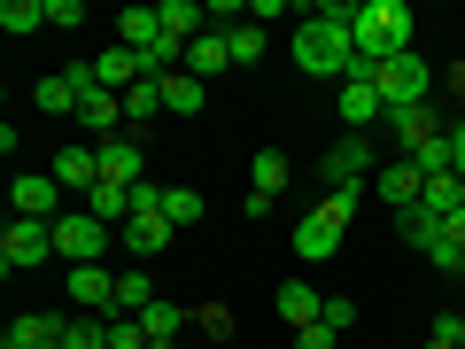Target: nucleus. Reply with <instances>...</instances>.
<instances>
[{
    "instance_id": "nucleus-13",
    "label": "nucleus",
    "mask_w": 465,
    "mask_h": 349,
    "mask_svg": "<svg viewBox=\"0 0 465 349\" xmlns=\"http://www.w3.org/2000/svg\"><path fill=\"white\" fill-rule=\"evenodd\" d=\"M427 140H442V109H434V101H427V109H396V116H388V148L419 155Z\"/></svg>"
},
{
    "instance_id": "nucleus-9",
    "label": "nucleus",
    "mask_w": 465,
    "mask_h": 349,
    "mask_svg": "<svg viewBox=\"0 0 465 349\" xmlns=\"http://www.w3.org/2000/svg\"><path fill=\"white\" fill-rule=\"evenodd\" d=\"M8 210H16V217H32V225H54V217H63L70 202H63V186H54L47 171H24V179H16V194H8Z\"/></svg>"
},
{
    "instance_id": "nucleus-41",
    "label": "nucleus",
    "mask_w": 465,
    "mask_h": 349,
    "mask_svg": "<svg viewBox=\"0 0 465 349\" xmlns=\"http://www.w3.org/2000/svg\"><path fill=\"white\" fill-rule=\"evenodd\" d=\"M427 349H458V342H427Z\"/></svg>"
},
{
    "instance_id": "nucleus-31",
    "label": "nucleus",
    "mask_w": 465,
    "mask_h": 349,
    "mask_svg": "<svg viewBox=\"0 0 465 349\" xmlns=\"http://www.w3.org/2000/svg\"><path fill=\"white\" fill-rule=\"evenodd\" d=\"M280 186H287V155H272V148H264V155H256V171H249V194H264V202H272Z\"/></svg>"
},
{
    "instance_id": "nucleus-22",
    "label": "nucleus",
    "mask_w": 465,
    "mask_h": 349,
    "mask_svg": "<svg viewBox=\"0 0 465 349\" xmlns=\"http://www.w3.org/2000/svg\"><path fill=\"white\" fill-rule=\"evenodd\" d=\"M155 16H163V32L179 39V47H194V39L210 32V8H194V0H163V8H155Z\"/></svg>"
},
{
    "instance_id": "nucleus-12",
    "label": "nucleus",
    "mask_w": 465,
    "mask_h": 349,
    "mask_svg": "<svg viewBox=\"0 0 465 349\" xmlns=\"http://www.w3.org/2000/svg\"><path fill=\"white\" fill-rule=\"evenodd\" d=\"M140 155H148V133L101 140V179H109V186H140V179H148V171H140Z\"/></svg>"
},
{
    "instance_id": "nucleus-18",
    "label": "nucleus",
    "mask_w": 465,
    "mask_h": 349,
    "mask_svg": "<svg viewBox=\"0 0 465 349\" xmlns=\"http://www.w3.org/2000/svg\"><path fill=\"white\" fill-rule=\"evenodd\" d=\"M78 125L94 133V148H101V140H116V133H124V94H101V85H94L85 109H78Z\"/></svg>"
},
{
    "instance_id": "nucleus-3",
    "label": "nucleus",
    "mask_w": 465,
    "mask_h": 349,
    "mask_svg": "<svg viewBox=\"0 0 465 349\" xmlns=\"http://www.w3.org/2000/svg\"><path fill=\"white\" fill-rule=\"evenodd\" d=\"M349 217H357V194H318V210H302L295 217V256L302 264H326L333 249H341V233H349Z\"/></svg>"
},
{
    "instance_id": "nucleus-39",
    "label": "nucleus",
    "mask_w": 465,
    "mask_h": 349,
    "mask_svg": "<svg viewBox=\"0 0 465 349\" xmlns=\"http://www.w3.org/2000/svg\"><path fill=\"white\" fill-rule=\"evenodd\" d=\"M333 342H341L333 326H302V334H295V349H333Z\"/></svg>"
},
{
    "instance_id": "nucleus-19",
    "label": "nucleus",
    "mask_w": 465,
    "mask_h": 349,
    "mask_svg": "<svg viewBox=\"0 0 465 349\" xmlns=\"http://www.w3.org/2000/svg\"><path fill=\"white\" fill-rule=\"evenodd\" d=\"M70 334V318H47V311H24L16 326L0 334V349H47V342H63Z\"/></svg>"
},
{
    "instance_id": "nucleus-7",
    "label": "nucleus",
    "mask_w": 465,
    "mask_h": 349,
    "mask_svg": "<svg viewBox=\"0 0 465 349\" xmlns=\"http://www.w3.org/2000/svg\"><path fill=\"white\" fill-rule=\"evenodd\" d=\"M372 194L388 202V210H419V202H427V171L411 164V155H381V171H372Z\"/></svg>"
},
{
    "instance_id": "nucleus-2",
    "label": "nucleus",
    "mask_w": 465,
    "mask_h": 349,
    "mask_svg": "<svg viewBox=\"0 0 465 349\" xmlns=\"http://www.w3.org/2000/svg\"><path fill=\"white\" fill-rule=\"evenodd\" d=\"M411 8L403 0H357V24H349V39H357V63L365 70H381V63H396V55H411Z\"/></svg>"
},
{
    "instance_id": "nucleus-35",
    "label": "nucleus",
    "mask_w": 465,
    "mask_h": 349,
    "mask_svg": "<svg viewBox=\"0 0 465 349\" xmlns=\"http://www.w3.org/2000/svg\"><path fill=\"white\" fill-rule=\"evenodd\" d=\"M318 326H333V334H341V326H357V303H349V295H326V311H318Z\"/></svg>"
},
{
    "instance_id": "nucleus-15",
    "label": "nucleus",
    "mask_w": 465,
    "mask_h": 349,
    "mask_svg": "<svg viewBox=\"0 0 465 349\" xmlns=\"http://www.w3.org/2000/svg\"><path fill=\"white\" fill-rule=\"evenodd\" d=\"M116 233H124V249H133L140 264L171 249V217H163V210H133V217H124V225H116Z\"/></svg>"
},
{
    "instance_id": "nucleus-20",
    "label": "nucleus",
    "mask_w": 465,
    "mask_h": 349,
    "mask_svg": "<svg viewBox=\"0 0 465 349\" xmlns=\"http://www.w3.org/2000/svg\"><path fill=\"white\" fill-rule=\"evenodd\" d=\"M272 311H280V318H287V326H295V334H302V326H318V311H326V295H318V287H311V280H287V287H280V295H272Z\"/></svg>"
},
{
    "instance_id": "nucleus-38",
    "label": "nucleus",
    "mask_w": 465,
    "mask_h": 349,
    "mask_svg": "<svg viewBox=\"0 0 465 349\" xmlns=\"http://www.w3.org/2000/svg\"><path fill=\"white\" fill-rule=\"evenodd\" d=\"M434 342H458V349H465V311H442V318H434Z\"/></svg>"
},
{
    "instance_id": "nucleus-25",
    "label": "nucleus",
    "mask_w": 465,
    "mask_h": 349,
    "mask_svg": "<svg viewBox=\"0 0 465 349\" xmlns=\"http://www.w3.org/2000/svg\"><path fill=\"white\" fill-rule=\"evenodd\" d=\"M155 85H163V109H171V116H194V109H202V94H210L194 70H171V78H155Z\"/></svg>"
},
{
    "instance_id": "nucleus-11",
    "label": "nucleus",
    "mask_w": 465,
    "mask_h": 349,
    "mask_svg": "<svg viewBox=\"0 0 465 349\" xmlns=\"http://www.w3.org/2000/svg\"><path fill=\"white\" fill-rule=\"evenodd\" d=\"M47 179L54 186H63V194H94V186H101V148H54V164H47Z\"/></svg>"
},
{
    "instance_id": "nucleus-10",
    "label": "nucleus",
    "mask_w": 465,
    "mask_h": 349,
    "mask_svg": "<svg viewBox=\"0 0 465 349\" xmlns=\"http://www.w3.org/2000/svg\"><path fill=\"white\" fill-rule=\"evenodd\" d=\"M372 125H388V101H381V85H372V70H357V78L341 85V133H372Z\"/></svg>"
},
{
    "instance_id": "nucleus-16",
    "label": "nucleus",
    "mask_w": 465,
    "mask_h": 349,
    "mask_svg": "<svg viewBox=\"0 0 465 349\" xmlns=\"http://www.w3.org/2000/svg\"><path fill=\"white\" fill-rule=\"evenodd\" d=\"M63 280H70V303H78V311H116V272H101V264H70Z\"/></svg>"
},
{
    "instance_id": "nucleus-43",
    "label": "nucleus",
    "mask_w": 465,
    "mask_h": 349,
    "mask_svg": "<svg viewBox=\"0 0 465 349\" xmlns=\"http://www.w3.org/2000/svg\"><path fill=\"white\" fill-rule=\"evenodd\" d=\"M47 349H63V342H47Z\"/></svg>"
},
{
    "instance_id": "nucleus-14",
    "label": "nucleus",
    "mask_w": 465,
    "mask_h": 349,
    "mask_svg": "<svg viewBox=\"0 0 465 349\" xmlns=\"http://www.w3.org/2000/svg\"><path fill=\"white\" fill-rule=\"evenodd\" d=\"M140 78H148V63H140L133 47H101L94 55V85H101V94H133Z\"/></svg>"
},
{
    "instance_id": "nucleus-6",
    "label": "nucleus",
    "mask_w": 465,
    "mask_h": 349,
    "mask_svg": "<svg viewBox=\"0 0 465 349\" xmlns=\"http://www.w3.org/2000/svg\"><path fill=\"white\" fill-rule=\"evenodd\" d=\"M101 249H109V225H101V217H85V210L54 217V256H63V264H101Z\"/></svg>"
},
{
    "instance_id": "nucleus-4",
    "label": "nucleus",
    "mask_w": 465,
    "mask_h": 349,
    "mask_svg": "<svg viewBox=\"0 0 465 349\" xmlns=\"http://www.w3.org/2000/svg\"><path fill=\"white\" fill-rule=\"evenodd\" d=\"M372 85H381V101H388V116L396 109H427L434 101V70H427V55H396V63H381L372 70Z\"/></svg>"
},
{
    "instance_id": "nucleus-37",
    "label": "nucleus",
    "mask_w": 465,
    "mask_h": 349,
    "mask_svg": "<svg viewBox=\"0 0 465 349\" xmlns=\"http://www.w3.org/2000/svg\"><path fill=\"white\" fill-rule=\"evenodd\" d=\"M47 24H63V32H78V24H85V0H47Z\"/></svg>"
},
{
    "instance_id": "nucleus-23",
    "label": "nucleus",
    "mask_w": 465,
    "mask_h": 349,
    "mask_svg": "<svg viewBox=\"0 0 465 349\" xmlns=\"http://www.w3.org/2000/svg\"><path fill=\"white\" fill-rule=\"evenodd\" d=\"M155 116H163V85H155V78H140L133 94H124V133H148Z\"/></svg>"
},
{
    "instance_id": "nucleus-29",
    "label": "nucleus",
    "mask_w": 465,
    "mask_h": 349,
    "mask_svg": "<svg viewBox=\"0 0 465 349\" xmlns=\"http://www.w3.org/2000/svg\"><path fill=\"white\" fill-rule=\"evenodd\" d=\"M148 303H155V280H148V272H116V311L140 318Z\"/></svg>"
},
{
    "instance_id": "nucleus-28",
    "label": "nucleus",
    "mask_w": 465,
    "mask_h": 349,
    "mask_svg": "<svg viewBox=\"0 0 465 349\" xmlns=\"http://www.w3.org/2000/svg\"><path fill=\"white\" fill-rule=\"evenodd\" d=\"M140 326H148V342H179V334L194 326V318H186L179 303H148V311H140Z\"/></svg>"
},
{
    "instance_id": "nucleus-24",
    "label": "nucleus",
    "mask_w": 465,
    "mask_h": 349,
    "mask_svg": "<svg viewBox=\"0 0 465 349\" xmlns=\"http://www.w3.org/2000/svg\"><path fill=\"white\" fill-rule=\"evenodd\" d=\"M0 32H8V39L47 32V0H0Z\"/></svg>"
},
{
    "instance_id": "nucleus-26",
    "label": "nucleus",
    "mask_w": 465,
    "mask_h": 349,
    "mask_svg": "<svg viewBox=\"0 0 465 349\" xmlns=\"http://www.w3.org/2000/svg\"><path fill=\"white\" fill-rule=\"evenodd\" d=\"M419 210H434V217L450 225V217L465 210V179H458V171H434V179H427V202H419Z\"/></svg>"
},
{
    "instance_id": "nucleus-34",
    "label": "nucleus",
    "mask_w": 465,
    "mask_h": 349,
    "mask_svg": "<svg viewBox=\"0 0 465 349\" xmlns=\"http://www.w3.org/2000/svg\"><path fill=\"white\" fill-rule=\"evenodd\" d=\"M109 349H155L140 318H109Z\"/></svg>"
},
{
    "instance_id": "nucleus-8",
    "label": "nucleus",
    "mask_w": 465,
    "mask_h": 349,
    "mask_svg": "<svg viewBox=\"0 0 465 349\" xmlns=\"http://www.w3.org/2000/svg\"><path fill=\"white\" fill-rule=\"evenodd\" d=\"M54 256V225H32V217H16V225L0 233V264L8 272H39Z\"/></svg>"
},
{
    "instance_id": "nucleus-36",
    "label": "nucleus",
    "mask_w": 465,
    "mask_h": 349,
    "mask_svg": "<svg viewBox=\"0 0 465 349\" xmlns=\"http://www.w3.org/2000/svg\"><path fill=\"white\" fill-rule=\"evenodd\" d=\"M411 164H419V171H427V179H434V171H450V133H442V140H427V148H419V155H411Z\"/></svg>"
},
{
    "instance_id": "nucleus-32",
    "label": "nucleus",
    "mask_w": 465,
    "mask_h": 349,
    "mask_svg": "<svg viewBox=\"0 0 465 349\" xmlns=\"http://www.w3.org/2000/svg\"><path fill=\"white\" fill-rule=\"evenodd\" d=\"M225 47H232V63H256V55H264V24H232Z\"/></svg>"
},
{
    "instance_id": "nucleus-17",
    "label": "nucleus",
    "mask_w": 465,
    "mask_h": 349,
    "mask_svg": "<svg viewBox=\"0 0 465 349\" xmlns=\"http://www.w3.org/2000/svg\"><path fill=\"white\" fill-rule=\"evenodd\" d=\"M163 16H155V8H124V16H116V47H133V55H155L163 47Z\"/></svg>"
},
{
    "instance_id": "nucleus-1",
    "label": "nucleus",
    "mask_w": 465,
    "mask_h": 349,
    "mask_svg": "<svg viewBox=\"0 0 465 349\" xmlns=\"http://www.w3.org/2000/svg\"><path fill=\"white\" fill-rule=\"evenodd\" d=\"M349 24H357V0H318L311 16L295 24V70H311V78H326V85H349L365 70Z\"/></svg>"
},
{
    "instance_id": "nucleus-21",
    "label": "nucleus",
    "mask_w": 465,
    "mask_h": 349,
    "mask_svg": "<svg viewBox=\"0 0 465 349\" xmlns=\"http://www.w3.org/2000/svg\"><path fill=\"white\" fill-rule=\"evenodd\" d=\"M179 70H194L202 85H210L217 70H232V47H225V32H202L194 47H186V63H179Z\"/></svg>"
},
{
    "instance_id": "nucleus-30",
    "label": "nucleus",
    "mask_w": 465,
    "mask_h": 349,
    "mask_svg": "<svg viewBox=\"0 0 465 349\" xmlns=\"http://www.w3.org/2000/svg\"><path fill=\"white\" fill-rule=\"evenodd\" d=\"M163 217H171V233L202 225V194H194V186H163Z\"/></svg>"
},
{
    "instance_id": "nucleus-40",
    "label": "nucleus",
    "mask_w": 465,
    "mask_h": 349,
    "mask_svg": "<svg viewBox=\"0 0 465 349\" xmlns=\"http://www.w3.org/2000/svg\"><path fill=\"white\" fill-rule=\"evenodd\" d=\"M450 171H458V179H465V116H458V125H450Z\"/></svg>"
},
{
    "instance_id": "nucleus-27",
    "label": "nucleus",
    "mask_w": 465,
    "mask_h": 349,
    "mask_svg": "<svg viewBox=\"0 0 465 349\" xmlns=\"http://www.w3.org/2000/svg\"><path fill=\"white\" fill-rule=\"evenodd\" d=\"M396 233H403V249L427 256L434 241H442V217H434V210H403V217H396Z\"/></svg>"
},
{
    "instance_id": "nucleus-33",
    "label": "nucleus",
    "mask_w": 465,
    "mask_h": 349,
    "mask_svg": "<svg viewBox=\"0 0 465 349\" xmlns=\"http://www.w3.org/2000/svg\"><path fill=\"white\" fill-rule=\"evenodd\" d=\"M427 264L458 280V272H465V241H450V233H442V241H434V249H427Z\"/></svg>"
},
{
    "instance_id": "nucleus-5",
    "label": "nucleus",
    "mask_w": 465,
    "mask_h": 349,
    "mask_svg": "<svg viewBox=\"0 0 465 349\" xmlns=\"http://www.w3.org/2000/svg\"><path fill=\"white\" fill-rule=\"evenodd\" d=\"M372 171H381V148H372L365 133H341V140L326 148V186H333V194H357Z\"/></svg>"
},
{
    "instance_id": "nucleus-42",
    "label": "nucleus",
    "mask_w": 465,
    "mask_h": 349,
    "mask_svg": "<svg viewBox=\"0 0 465 349\" xmlns=\"http://www.w3.org/2000/svg\"><path fill=\"white\" fill-rule=\"evenodd\" d=\"M155 349H179V342H155Z\"/></svg>"
}]
</instances>
